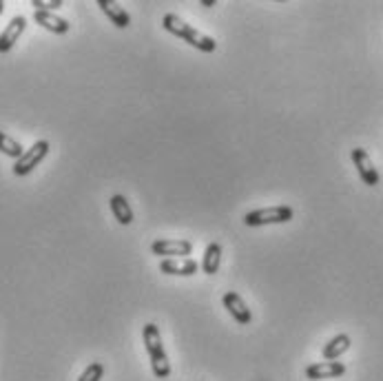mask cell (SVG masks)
I'll use <instances>...</instances> for the list:
<instances>
[{
  "instance_id": "obj_4",
  "label": "cell",
  "mask_w": 383,
  "mask_h": 381,
  "mask_svg": "<svg viewBox=\"0 0 383 381\" xmlns=\"http://www.w3.org/2000/svg\"><path fill=\"white\" fill-rule=\"evenodd\" d=\"M49 149H51V144H49L47 140H38L32 149H27V151H25L23 158L16 160V164H13V175H18V177L29 175L44 158H47Z\"/></svg>"
},
{
  "instance_id": "obj_17",
  "label": "cell",
  "mask_w": 383,
  "mask_h": 381,
  "mask_svg": "<svg viewBox=\"0 0 383 381\" xmlns=\"http://www.w3.org/2000/svg\"><path fill=\"white\" fill-rule=\"evenodd\" d=\"M102 377H104V366L100 361H94V363H89L87 368L82 370L78 381H100Z\"/></svg>"
},
{
  "instance_id": "obj_9",
  "label": "cell",
  "mask_w": 383,
  "mask_h": 381,
  "mask_svg": "<svg viewBox=\"0 0 383 381\" xmlns=\"http://www.w3.org/2000/svg\"><path fill=\"white\" fill-rule=\"evenodd\" d=\"M27 29V18L25 16H16L11 18V23L5 27V32L0 34V54H7L13 49V44L18 42V38L25 34Z\"/></svg>"
},
{
  "instance_id": "obj_14",
  "label": "cell",
  "mask_w": 383,
  "mask_h": 381,
  "mask_svg": "<svg viewBox=\"0 0 383 381\" xmlns=\"http://www.w3.org/2000/svg\"><path fill=\"white\" fill-rule=\"evenodd\" d=\"M109 206H111V213H113V218L118 220V224L122 226H129L133 222V208L131 204L127 202V197L125 195H111V200H109Z\"/></svg>"
},
{
  "instance_id": "obj_8",
  "label": "cell",
  "mask_w": 383,
  "mask_h": 381,
  "mask_svg": "<svg viewBox=\"0 0 383 381\" xmlns=\"http://www.w3.org/2000/svg\"><path fill=\"white\" fill-rule=\"evenodd\" d=\"M346 375V363L341 361H319L310 363L306 368V379L310 381H326V379H337Z\"/></svg>"
},
{
  "instance_id": "obj_1",
  "label": "cell",
  "mask_w": 383,
  "mask_h": 381,
  "mask_svg": "<svg viewBox=\"0 0 383 381\" xmlns=\"http://www.w3.org/2000/svg\"><path fill=\"white\" fill-rule=\"evenodd\" d=\"M162 27L164 32H168L171 36L189 42L191 47H195L197 51H204V54H213L218 49V42L215 38H211L202 32H197L195 27H191L189 23H184L180 16H175V13H166V16L162 18Z\"/></svg>"
},
{
  "instance_id": "obj_13",
  "label": "cell",
  "mask_w": 383,
  "mask_h": 381,
  "mask_svg": "<svg viewBox=\"0 0 383 381\" xmlns=\"http://www.w3.org/2000/svg\"><path fill=\"white\" fill-rule=\"evenodd\" d=\"M352 346V339H350V335L346 332H339V335H334V337L324 346V350H321V355H324L326 361H337L344 353H348Z\"/></svg>"
},
{
  "instance_id": "obj_19",
  "label": "cell",
  "mask_w": 383,
  "mask_h": 381,
  "mask_svg": "<svg viewBox=\"0 0 383 381\" xmlns=\"http://www.w3.org/2000/svg\"><path fill=\"white\" fill-rule=\"evenodd\" d=\"M215 5V0H202V7H213Z\"/></svg>"
},
{
  "instance_id": "obj_18",
  "label": "cell",
  "mask_w": 383,
  "mask_h": 381,
  "mask_svg": "<svg viewBox=\"0 0 383 381\" xmlns=\"http://www.w3.org/2000/svg\"><path fill=\"white\" fill-rule=\"evenodd\" d=\"M32 5L36 7V11H54L58 7H63L65 3L63 0H34Z\"/></svg>"
},
{
  "instance_id": "obj_5",
  "label": "cell",
  "mask_w": 383,
  "mask_h": 381,
  "mask_svg": "<svg viewBox=\"0 0 383 381\" xmlns=\"http://www.w3.org/2000/svg\"><path fill=\"white\" fill-rule=\"evenodd\" d=\"M151 253L162 260H184L193 253V244L189 239H156L151 244Z\"/></svg>"
},
{
  "instance_id": "obj_7",
  "label": "cell",
  "mask_w": 383,
  "mask_h": 381,
  "mask_svg": "<svg viewBox=\"0 0 383 381\" xmlns=\"http://www.w3.org/2000/svg\"><path fill=\"white\" fill-rule=\"evenodd\" d=\"M222 304H224V308L228 311V315H231L237 324L249 326V324L253 322V313H251V308L246 306V301L241 299V295H239V293H235V291L224 293Z\"/></svg>"
},
{
  "instance_id": "obj_12",
  "label": "cell",
  "mask_w": 383,
  "mask_h": 381,
  "mask_svg": "<svg viewBox=\"0 0 383 381\" xmlns=\"http://www.w3.org/2000/svg\"><path fill=\"white\" fill-rule=\"evenodd\" d=\"M34 20H36L42 29H47V32L58 34V36L67 34V32H69V27H71L65 18L56 16L54 11H36V13H34Z\"/></svg>"
},
{
  "instance_id": "obj_10",
  "label": "cell",
  "mask_w": 383,
  "mask_h": 381,
  "mask_svg": "<svg viewBox=\"0 0 383 381\" xmlns=\"http://www.w3.org/2000/svg\"><path fill=\"white\" fill-rule=\"evenodd\" d=\"M200 264L191 257H184V260H162L160 262V270L164 275H177V277H191L197 273Z\"/></svg>"
},
{
  "instance_id": "obj_15",
  "label": "cell",
  "mask_w": 383,
  "mask_h": 381,
  "mask_svg": "<svg viewBox=\"0 0 383 381\" xmlns=\"http://www.w3.org/2000/svg\"><path fill=\"white\" fill-rule=\"evenodd\" d=\"M222 264V244L220 242H211L204 249V257H202V270L206 275H215Z\"/></svg>"
},
{
  "instance_id": "obj_2",
  "label": "cell",
  "mask_w": 383,
  "mask_h": 381,
  "mask_svg": "<svg viewBox=\"0 0 383 381\" xmlns=\"http://www.w3.org/2000/svg\"><path fill=\"white\" fill-rule=\"evenodd\" d=\"M142 342H144V348H146V355L151 359L153 375H156L158 379H168V377H171V361H168V355H166V350H164L160 328L153 322L142 326Z\"/></svg>"
},
{
  "instance_id": "obj_11",
  "label": "cell",
  "mask_w": 383,
  "mask_h": 381,
  "mask_svg": "<svg viewBox=\"0 0 383 381\" xmlns=\"http://www.w3.org/2000/svg\"><path fill=\"white\" fill-rule=\"evenodd\" d=\"M96 5L102 9L104 16L111 20L113 27H118V29H127V27L131 25V16L125 11V7L118 5V3H113V0H98Z\"/></svg>"
},
{
  "instance_id": "obj_6",
  "label": "cell",
  "mask_w": 383,
  "mask_h": 381,
  "mask_svg": "<svg viewBox=\"0 0 383 381\" xmlns=\"http://www.w3.org/2000/svg\"><path fill=\"white\" fill-rule=\"evenodd\" d=\"M352 162H355L357 166V173L361 177V182L365 187H377L379 185V171H377V166L372 164V158L368 156V151L365 149H352Z\"/></svg>"
},
{
  "instance_id": "obj_16",
  "label": "cell",
  "mask_w": 383,
  "mask_h": 381,
  "mask_svg": "<svg viewBox=\"0 0 383 381\" xmlns=\"http://www.w3.org/2000/svg\"><path fill=\"white\" fill-rule=\"evenodd\" d=\"M0 154H5L7 158L18 160V158H23L25 149H23V144L18 140H13V138H9L7 133L0 131Z\"/></svg>"
},
{
  "instance_id": "obj_20",
  "label": "cell",
  "mask_w": 383,
  "mask_h": 381,
  "mask_svg": "<svg viewBox=\"0 0 383 381\" xmlns=\"http://www.w3.org/2000/svg\"><path fill=\"white\" fill-rule=\"evenodd\" d=\"M5 11V3H3V0H0V13H3Z\"/></svg>"
},
{
  "instance_id": "obj_3",
  "label": "cell",
  "mask_w": 383,
  "mask_h": 381,
  "mask_svg": "<svg viewBox=\"0 0 383 381\" xmlns=\"http://www.w3.org/2000/svg\"><path fill=\"white\" fill-rule=\"evenodd\" d=\"M295 218L293 206H268V208H257L244 216V224L257 228V226H268V224H286Z\"/></svg>"
}]
</instances>
